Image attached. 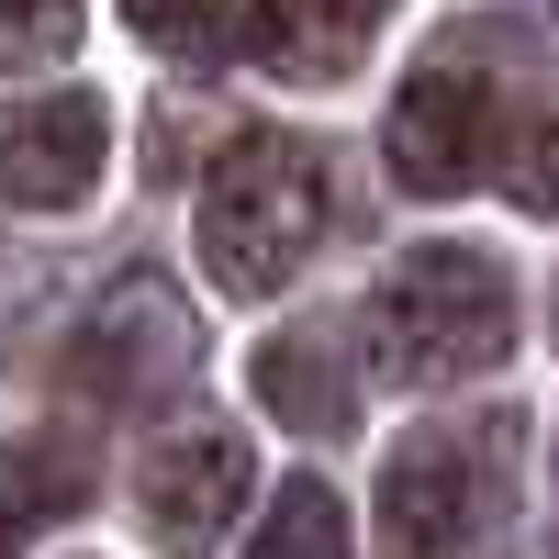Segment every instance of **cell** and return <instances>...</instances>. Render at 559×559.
Segmentation results:
<instances>
[{
    "mask_svg": "<svg viewBox=\"0 0 559 559\" xmlns=\"http://www.w3.org/2000/svg\"><path fill=\"white\" fill-rule=\"evenodd\" d=\"M381 12L392 0H247V45H258V68L324 90V79L358 68V45L381 34Z\"/></svg>",
    "mask_w": 559,
    "mask_h": 559,
    "instance_id": "ba28073f",
    "label": "cell"
},
{
    "mask_svg": "<svg viewBox=\"0 0 559 559\" xmlns=\"http://www.w3.org/2000/svg\"><path fill=\"white\" fill-rule=\"evenodd\" d=\"M369 358L392 392H459L471 369L515 358V280L471 247H414L369 292Z\"/></svg>",
    "mask_w": 559,
    "mask_h": 559,
    "instance_id": "6da1fadb",
    "label": "cell"
},
{
    "mask_svg": "<svg viewBox=\"0 0 559 559\" xmlns=\"http://www.w3.org/2000/svg\"><path fill=\"white\" fill-rule=\"evenodd\" d=\"M313 236H324V157L302 134H269V123L224 134V157L202 168V269H213V292H236V302L292 292Z\"/></svg>",
    "mask_w": 559,
    "mask_h": 559,
    "instance_id": "3957f363",
    "label": "cell"
},
{
    "mask_svg": "<svg viewBox=\"0 0 559 559\" xmlns=\"http://www.w3.org/2000/svg\"><path fill=\"white\" fill-rule=\"evenodd\" d=\"M515 414H437L381 459V559H471L515 515Z\"/></svg>",
    "mask_w": 559,
    "mask_h": 559,
    "instance_id": "7a4b0ae2",
    "label": "cell"
},
{
    "mask_svg": "<svg viewBox=\"0 0 559 559\" xmlns=\"http://www.w3.org/2000/svg\"><path fill=\"white\" fill-rule=\"evenodd\" d=\"M381 157H392V179H403V191H426V202L471 191V179L503 157V102H492V79H481L471 57H437V68H414V79L392 90Z\"/></svg>",
    "mask_w": 559,
    "mask_h": 559,
    "instance_id": "5b68a950",
    "label": "cell"
},
{
    "mask_svg": "<svg viewBox=\"0 0 559 559\" xmlns=\"http://www.w3.org/2000/svg\"><path fill=\"white\" fill-rule=\"evenodd\" d=\"M258 403L280 414V426H302V437H347L358 426V381L336 369V347H324L313 324H292V336L258 347Z\"/></svg>",
    "mask_w": 559,
    "mask_h": 559,
    "instance_id": "9c48e42d",
    "label": "cell"
},
{
    "mask_svg": "<svg viewBox=\"0 0 559 559\" xmlns=\"http://www.w3.org/2000/svg\"><path fill=\"white\" fill-rule=\"evenodd\" d=\"M12 537H23V526H12V515H0V559H12Z\"/></svg>",
    "mask_w": 559,
    "mask_h": 559,
    "instance_id": "9a60e30c",
    "label": "cell"
},
{
    "mask_svg": "<svg viewBox=\"0 0 559 559\" xmlns=\"http://www.w3.org/2000/svg\"><path fill=\"white\" fill-rule=\"evenodd\" d=\"M503 191L526 213H559V102H537L515 134H503Z\"/></svg>",
    "mask_w": 559,
    "mask_h": 559,
    "instance_id": "4fadbf2b",
    "label": "cell"
},
{
    "mask_svg": "<svg viewBox=\"0 0 559 559\" xmlns=\"http://www.w3.org/2000/svg\"><path fill=\"white\" fill-rule=\"evenodd\" d=\"M102 168H112V112L90 102V90H57V102L0 112V202L68 213V202L102 191Z\"/></svg>",
    "mask_w": 559,
    "mask_h": 559,
    "instance_id": "52a82bcc",
    "label": "cell"
},
{
    "mask_svg": "<svg viewBox=\"0 0 559 559\" xmlns=\"http://www.w3.org/2000/svg\"><path fill=\"white\" fill-rule=\"evenodd\" d=\"M247 559H358L347 492H336V481H292V492H269V515H258Z\"/></svg>",
    "mask_w": 559,
    "mask_h": 559,
    "instance_id": "30bf717a",
    "label": "cell"
},
{
    "mask_svg": "<svg viewBox=\"0 0 559 559\" xmlns=\"http://www.w3.org/2000/svg\"><path fill=\"white\" fill-rule=\"evenodd\" d=\"M123 23L146 45H168V57H202V45L236 23V0H123Z\"/></svg>",
    "mask_w": 559,
    "mask_h": 559,
    "instance_id": "5bb4252c",
    "label": "cell"
},
{
    "mask_svg": "<svg viewBox=\"0 0 559 559\" xmlns=\"http://www.w3.org/2000/svg\"><path fill=\"white\" fill-rule=\"evenodd\" d=\"M90 503V448L79 437H34L0 459V515L12 526H45V515H79Z\"/></svg>",
    "mask_w": 559,
    "mask_h": 559,
    "instance_id": "8fae6325",
    "label": "cell"
},
{
    "mask_svg": "<svg viewBox=\"0 0 559 559\" xmlns=\"http://www.w3.org/2000/svg\"><path fill=\"white\" fill-rule=\"evenodd\" d=\"M79 45V0H0V79L12 68H57Z\"/></svg>",
    "mask_w": 559,
    "mask_h": 559,
    "instance_id": "7c38bea8",
    "label": "cell"
},
{
    "mask_svg": "<svg viewBox=\"0 0 559 559\" xmlns=\"http://www.w3.org/2000/svg\"><path fill=\"white\" fill-rule=\"evenodd\" d=\"M247 492H258V448L224 426V414H179V426L134 459V503H146V537L168 559L224 548L236 515H247Z\"/></svg>",
    "mask_w": 559,
    "mask_h": 559,
    "instance_id": "277c9868",
    "label": "cell"
},
{
    "mask_svg": "<svg viewBox=\"0 0 559 559\" xmlns=\"http://www.w3.org/2000/svg\"><path fill=\"white\" fill-rule=\"evenodd\" d=\"M191 313L168 302V280H123V302H102L90 313V336H79V358H68V381L90 392V403H112V414H134V403H157V392H179L191 381Z\"/></svg>",
    "mask_w": 559,
    "mask_h": 559,
    "instance_id": "8992f818",
    "label": "cell"
}]
</instances>
